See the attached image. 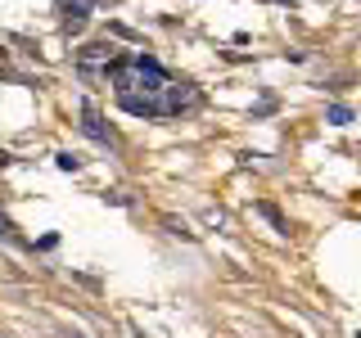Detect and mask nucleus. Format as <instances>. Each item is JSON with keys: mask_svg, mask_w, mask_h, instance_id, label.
<instances>
[{"mask_svg": "<svg viewBox=\"0 0 361 338\" xmlns=\"http://www.w3.org/2000/svg\"><path fill=\"white\" fill-rule=\"evenodd\" d=\"M158 104H163V118H172V113L199 104V90L190 86V82H167V90L158 95Z\"/></svg>", "mask_w": 361, "mask_h": 338, "instance_id": "f257e3e1", "label": "nucleus"}, {"mask_svg": "<svg viewBox=\"0 0 361 338\" xmlns=\"http://www.w3.org/2000/svg\"><path fill=\"white\" fill-rule=\"evenodd\" d=\"M113 59H118V45H113V41H90V45H82V50H77L82 73H95V68H104V73H109Z\"/></svg>", "mask_w": 361, "mask_h": 338, "instance_id": "f03ea898", "label": "nucleus"}, {"mask_svg": "<svg viewBox=\"0 0 361 338\" xmlns=\"http://www.w3.org/2000/svg\"><path fill=\"white\" fill-rule=\"evenodd\" d=\"M95 5L99 0H59V23H63V32H82L86 27V18L95 14Z\"/></svg>", "mask_w": 361, "mask_h": 338, "instance_id": "7ed1b4c3", "label": "nucleus"}, {"mask_svg": "<svg viewBox=\"0 0 361 338\" xmlns=\"http://www.w3.org/2000/svg\"><path fill=\"white\" fill-rule=\"evenodd\" d=\"M82 131H86L95 144H109V140H113L109 127H104V118H99V108H95V99H82Z\"/></svg>", "mask_w": 361, "mask_h": 338, "instance_id": "20e7f679", "label": "nucleus"}, {"mask_svg": "<svg viewBox=\"0 0 361 338\" xmlns=\"http://www.w3.org/2000/svg\"><path fill=\"white\" fill-rule=\"evenodd\" d=\"M118 104L127 108L131 118H163V104H158L154 95H135L131 90V95H118Z\"/></svg>", "mask_w": 361, "mask_h": 338, "instance_id": "39448f33", "label": "nucleus"}, {"mask_svg": "<svg viewBox=\"0 0 361 338\" xmlns=\"http://www.w3.org/2000/svg\"><path fill=\"white\" fill-rule=\"evenodd\" d=\"M257 212H262V217H267L271 225H276V230H280V234H289V221H285V217H280V208H276V203H257Z\"/></svg>", "mask_w": 361, "mask_h": 338, "instance_id": "423d86ee", "label": "nucleus"}, {"mask_svg": "<svg viewBox=\"0 0 361 338\" xmlns=\"http://www.w3.org/2000/svg\"><path fill=\"white\" fill-rule=\"evenodd\" d=\"M325 122H330V127H348V122H353V108H348V104H330Z\"/></svg>", "mask_w": 361, "mask_h": 338, "instance_id": "0eeeda50", "label": "nucleus"}, {"mask_svg": "<svg viewBox=\"0 0 361 338\" xmlns=\"http://www.w3.org/2000/svg\"><path fill=\"white\" fill-rule=\"evenodd\" d=\"M54 163H59V172H77L82 158H77V154H54Z\"/></svg>", "mask_w": 361, "mask_h": 338, "instance_id": "6e6552de", "label": "nucleus"}, {"mask_svg": "<svg viewBox=\"0 0 361 338\" xmlns=\"http://www.w3.org/2000/svg\"><path fill=\"white\" fill-rule=\"evenodd\" d=\"M163 225H167V230H172V234H180V239H195V234H190V230H185V225H180V221H172V217H167Z\"/></svg>", "mask_w": 361, "mask_h": 338, "instance_id": "1a4fd4ad", "label": "nucleus"}, {"mask_svg": "<svg viewBox=\"0 0 361 338\" xmlns=\"http://www.w3.org/2000/svg\"><path fill=\"white\" fill-rule=\"evenodd\" d=\"M9 234H14V225H9V217L0 212V239H9Z\"/></svg>", "mask_w": 361, "mask_h": 338, "instance_id": "9d476101", "label": "nucleus"}, {"mask_svg": "<svg viewBox=\"0 0 361 338\" xmlns=\"http://www.w3.org/2000/svg\"><path fill=\"white\" fill-rule=\"evenodd\" d=\"M5 167H9V154H5V149H0V172H5Z\"/></svg>", "mask_w": 361, "mask_h": 338, "instance_id": "9b49d317", "label": "nucleus"}, {"mask_svg": "<svg viewBox=\"0 0 361 338\" xmlns=\"http://www.w3.org/2000/svg\"><path fill=\"white\" fill-rule=\"evenodd\" d=\"M357 338H361V334H357Z\"/></svg>", "mask_w": 361, "mask_h": 338, "instance_id": "f8f14e48", "label": "nucleus"}]
</instances>
